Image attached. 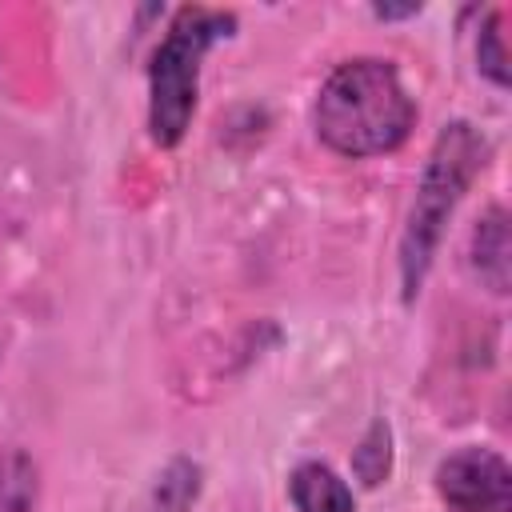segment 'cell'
Segmentation results:
<instances>
[{
  "label": "cell",
  "mask_w": 512,
  "mask_h": 512,
  "mask_svg": "<svg viewBox=\"0 0 512 512\" xmlns=\"http://www.w3.org/2000/svg\"><path fill=\"white\" fill-rule=\"evenodd\" d=\"M40 468L24 448H0V512H36Z\"/></svg>",
  "instance_id": "ba28073f"
},
{
  "label": "cell",
  "mask_w": 512,
  "mask_h": 512,
  "mask_svg": "<svg viewBox=\"0 0 512 512\" xmlns=\"http://www.w3.org/2000/svg\"><path fill=\"white\" fill-rule=\"evenodd\" d=\"M200 488H204V468L188 456H172L156 476L144 512H192L200 500Z\"/></svg>",
  "instance_id": "52a82bcc"
},
{
  "label": "cell",
  "mask_w": 512,
  "mask_h": 512,
  "mask_svg": "<svg viewBox=\"0 0 512 512\" xmlns=\"http://www.w3.org/2000/svg\"><path fill=\"white\" fill-rule=\"evenodd\" d=\"M468 264H472V276L488 292H496V296L508 292V284H512V236H508V212L500 204H492L476 220Z\"/></svg>",
  "instance_id": "5b68a950"
},
{
  "label": "cell",
  "mask_w": 512,
  "mask_h": 512,
  "mask_svg": "<svg viewBox=\"0 0 512 512\" xmlns=\"http://www.w3.org/2000/svg\"><path fill=\"white\" fill-rule=\"evenodd\" d=\"M488 144L484 136L468 124V120H452L440 128L420 184H416V200L408 208V224L400 236V284H404V300H412L432 268V256L440 248L444 224L452 220L456 204L464 200V192L472 188L476 172L484 168Z\"/></svg>",
  "instance_id": "7a4b0ae2"
},
{
  "label": "cell",
  "mask_w": 512,
  "mask_h": 512,
  "mask_svg": "<svg viewBox=\"0 0 512 512\" xmlns=\"http://www.w3.org/2000/svg\"><path fill=\"white\" fill-rule=\"evenodd\" d=\"M432 480L448 512H512V468L492 448H456Z\"/></svg>",
  "instance_id": "277c9868"
},
{
  "label": "cell",
  "mask_w": 512,
  "mask_h": 512,
  "mask_svg": "<svg viewBox=\"0 0 512 512\" xmlns=\"http://www.w3.org/2000/svg\"><path fill=\"white\" fill-rule=\"evenodd\" d=\"M288 500L296 504V512H356V496H352L348 480H340L320 460H304L292 468Z\"/></svg>",
  "instance_id": "8992f818"
},
{
  "label": "cell",
  "mask_w": 512,
  "mask_h": 512,
  "mask_svg": "<svg viewBox=\"0 0 512 512\" xmlns=\"http://www.w3.org/2000/svg\"><path fill=\"white\" fill-rule=\"evenodd\" d=\"M416 12H420V4H400V8H392V4H376V8H372L376 20H400V16H416Z\"/></svg>",
  "instance_id": "8fae6325"
},
{
  "label": "cell",
  "mask_w": 512,
  "mask_h": 512,
  "mask_svg": "<svg viewBox=\"0 0 512 512\" xmlns=\"http://www.w3.org/2000/svg\"><path fill=\"white\" fill-rule=\"evenodd\" d=\"M312 120L316 136L336 156L368 160L396 152L408 140L416 124V100L408 96L392 60L356 56L324 76Z\"/></svg>",
  "instance_id": "6da1fadb"
},
{
  "label": "cell",
  "mask_w": 512,
  "mask_h": 512,
  "mask_svg": "<svg viewBox=\"0 0 512 512\" xmlns=\"http://www.w3.org/2000/svg\"><path fill=\"white\" fill-rule=\"evenodd\" d=\"M236 32V16L224 8L184 4L172 12L164 40L148 60V136L156 148H176L192 128L200 100V64L216 40Z\"/></svg>",
  "instance_id": "3957f363"
},
{
  "label": "cell",
  "mask_w": 512,
  "mask_h": 512,
  "mask_svg": "<svg viewBox=\"0 0 512 512\" xmlns=\"http://www.w3.org/2000/svg\"><path fill=\"white\" fill-rule=\"evenodd\" d=\"M476 68L496 88H508V48H504V32H500V12H488V20L476 36Z\"/></svg>",
  "instance_id": "30bf717a"
},
{
  "label": "cell",
  "mask_w": 512,
  "mask_h": 512,
  "mask_svg": "<svg viewBox=\"0 0 512 512\" xmlns=\"http://www.w3.org/2000/svg\"><path fill=\"white\" fill-rule=\"evenodd\" d=\"M392 472V428L388 420H372L360 444L352 448V476L364 488H380Z\"/></svg>",
  "instance_id": "9c48e42d"
}]
</instances>
